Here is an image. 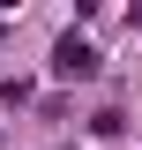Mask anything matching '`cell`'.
<instances>
[{
    "label": "cell",
    "mask_w": 142,
    "mask_h": 150,
    "mask_svg": "<svg viewBox=\"0 0 142 150\" xmlns=\"http://www.w3.org/2000/svg\"><path fill=\"white\" fill-rule=\"evenodd\" d=\"M90 68H97V53H90V45H75V38L53 53V75H90Z\"/></svg>",
    "instance_id": "obj_1"
}]
</instances>
